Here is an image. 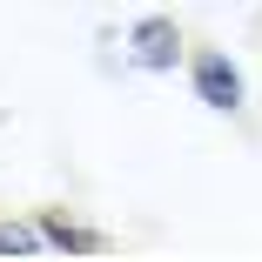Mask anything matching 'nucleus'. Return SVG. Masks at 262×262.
Returning a JSON list of instances; mask_svg holds the SVG:
<instances>
[{
	"instance_id": "nucleus-1",
	"label": "nucleus",
	"mask_w": 262,
	"mask_h": 262,
	"mask_svg": "<svg viewBox=\"0 0 262 262\" xmlns=\"http://www.w3.org/2000/svg\"><path fill=\"white\" fill-rule=\"evenodd\" d=\"M188 94L202 101L208 115H222V121H242L249 115V81H242V68L222 54L215 40H188Z\"/></svg>"
},
{
	"instance_id": "nucleus-2",
	"label": "nucleus",
	"mask_w": 262,
	"mask_h": 262,
	"mask_svg": "<svg viewBox=\"0 0 262 262\" xmlns=\"http://www.w3.org/2000/svg\"><path fill=\"white\" fill-rule=\"evenodd\" d=\"M121 54H128L135 74H182L188 68V34H182L175 14H141L121 40Z\"/></svg>"
},
{
	"instance_id": "nucleus-3",
	"label": "nucleus",
	"mask_w": 262,
	"mask_h": 262,
	"mask_svg": "<svg viewBox=\"0 0 262 262\" xmlns=\"http://www.w3.org/2000/svg\"><path fill=\"white\" fill-rule=\"evenodd\" d=\"M34 229H40V249H47V255H108V249H115L108 229L68 215V208H34Z\"/></svg>"
},
{
	"instance_id": "nucleus-4",
	"label": "nucleus",
	"mask_w": 262,
	"mask_h": 262,
	"mask_svg": "<svg viewBox=\"0 0 262 262\" xmlns=\"http://www.w3.org/2000/svg\"><path fill=\"white\" fill-rule=\"evenodd\" d=\"M0 255H47L34 215H0Z\"/></svg>"
}]
</instances>
